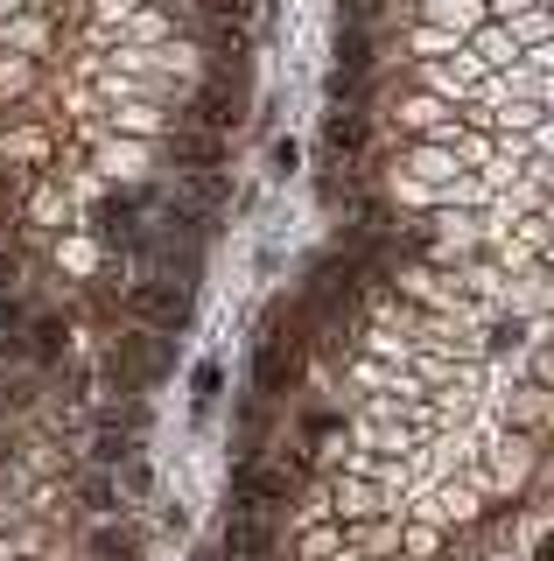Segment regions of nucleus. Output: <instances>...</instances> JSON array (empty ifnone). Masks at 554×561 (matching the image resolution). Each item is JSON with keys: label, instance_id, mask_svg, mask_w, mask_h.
I'll use <instances>...</instances> for the list:
<instances>
[{"label": "nucleus", "instance_id": "1", "mask_svg": "<svg viewBox=\"0 0 554 561\" xmlns=\"http://www.w3.org/2000/svg\"><path fill=\"white\" fill-rule=\"evenodd\" d=\"M302 365H309V337H288V309H274L267 323H259V344H253V393L259 400L296 393Z\"/></svg>", "mask_w": 554, "mask_h": 561}, {"label": "nucleus", "instance_id": "2", "mask_svg": "<svg viewBox=\"0 0 554 561\" xmlns=\"http://www.w3.org/2000/svg\"><path fill=\"white\" fill-rule=\"evenodd\" d=\"M169 365H176V344L169 337H154V330H141V337H119L113 344V358H106V373H113V386L119 393H141V386L154 379V373H169Z\"/></svg>", "mask_w": 554, "mask_h": 561}, {"label": "nucleus", "instance_id": "3", "mask_svg": "<svg viewBox=\"0 0 554 561\" xmlns=\"http://www.w3.org/2000/svg\"><path fill=\"white\" fill-rule=\"evenodd\" d=\"M127 309H134V323H141V330H154V337L189 330V288H183V280H134Z\"/></svg>", "mask_w": 554, "mask_h": 561}, {"label": "nucleus", "instance_id": "4", "mask_svg": "<svg viewBox=\"0 0 554 561\" xmlns=\"http://www.w3.org/2000/svg\"><path fill=\"white\" fill-rule=\"evenodd\" d=\"M239 119H246V84H239V70H232V78H211L197 99L183 105V127H204V134H218V140L232 134Z\"/></svg>", "mask_w": 554, "mask_h": 561}, {"label": "nucleus", "instance_id": "5", "mask_svg": "<svg viewBox=\"0 0 554 561\" xmlns=\"http://www.w3.org/2000/svg\"><path fill=\"white\" fill-rule=\"evenodd\" d=\"M239 513H259V519H274V513H288L296 505V470H274V463H239Z\"/></svg>", "mask_w": 554, "mask_h": 561}, {"label": "nucleus", "instance_id": "6", "mask_svg": "<svg viewBox=\"0 0 554 561\" xmlns=\"http://www.w3.org/2000/svg\"><path fill=\"white\" fill-rule=\"evenodd\" d=\"M366 148H372V119L351 113V105H331L323 113V169H351Z\"/></svg>", "mask_w": 554, "mask_h": 561}, {"label": "nucleus", "instance_id": "7", "mask_svg": "<svg viewBox=\"0 0 554 561\" xmlns=\"http://www.w3.org/2000/svg\"><path fill=\"white\" fill-rule=\"evenodd\" d=\"M169 162L189 169V175H211V169H224V140L204 134V127H176L169 134Z\"/></svg>", "mask_w": 554, "mask_h": 561}, {"label": "nucleus", "instance_id": "8", "mask_svg": "<svg viewBox=\"0 0 554 561\" xmlns=\"http://www.w3.org/2000/svg\"><path fill=\"white\" fill-rule=\"evenodd\" d=\"M267 554H274V519L239 513L224 526V561H267Z\"/></svg>", "mask_w": 554, "mask_h": 561}, {"label": "nucleus", "instance_id": "9", "mask_svg": "<svg viewBox=\"0 0 554 561\" xmlns=\"http://www.w3.org/2000/svg\"><path fill=\"white\" fill-rule=\"evenodd\" d=\"M22 337H28V358H64V344H71V323H64V316H28Z\"/></svg>", "mask_w": 554, "mask_h": 561}, {"label": "nucleus", "instance_id": "10", "mask_svg": "<svg viewBox=\"0 0 554 561\" xmlns=\"http://www.w3.org/2000/svg\"><path fill=\"white\" fill-rule=\"evenodd\" d=\"M337 64H344V78H366V70H372V28H366V22H344Z\"/></svg>", "mask_w": 554, "mask_h": 561}, {"label": "nucleus", "instance_id": "11", "mask_svg": "<svg viewBox=\"0 0 554 561\" xmlns=\"http://www.w3.org/2000/svg\"><path fill=\"white\" fill-rule=\"evenodd\" d=\"M92 554L99 561H141V540H134V526H99V534H92Z\"/></svg>", "mask_w": 554, "mask_h": 561}, {"label": "nucleus", "instance_id": "12", "mask_svg": "<svg viewBox=\"0 0 554 561\" xmlns=\"http://www.w3.org/2000/svg\"><path fill=\"white\" fill-rule=\"evenodd\" d=\"M134 449H141V435H134V428H119V421L99 428V463H127Z\"/></svg>", "mask_w": 554, "mask_h": 561}, {"label": "nucleus", "instance_id": "13", "mask_svg": "<svg viewBox=\"0 0 554 561\" xmlns=\"http://www.w3.org/2000/svg\"><path fill=\"white\" fill-rule=\"evenodd\" d=\"M189 386H197V414L211 408V400L224 393V379H218V365H197V373H189Z\"/></svg>", "mask_w": 554, "mask_h": 561}, {"label": "nucleus", "instance_id": "14", "mask_svg": "<svg viewBox=\"0 0 554 561\" xmlns=\"http://www.w3.org/2000/svg\"><path fill=\"white\" fill-rule=\"evenodd\" d=\"M28 316H22V302H8V295H0V337H8V330H22Z\"/></svg>", "mask_w": 554, "mask_h": 561}, {"label": "nucleus", "instance_id": "15", "mask_svg": "<svg viewBox=\"0 0 554 561\" xmlns=\"http://www.w3.org/2000/svg\"><path fill=\"white\" fill-rule=\"evenodd\" d=\"M533 561H554V534H547V540H541V548H533Z\"/></svg>", "mask_w": 554, "mask_h": 561}, {"label": "nucleus", "instance_id": "16", "mask_svg": "<svg viewBox=\"0 0 554 561\" xmlns=\"http://www.w3.org/2000/svg\"><path fill=\"white\" fill-rule=\"evenodd\" d=\"M197 561H218V548H204V554H197Z\"/></svg>", "mask_w": 554, "mask_h": 561}]
</instances>
